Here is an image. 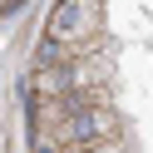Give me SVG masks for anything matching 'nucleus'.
I'll use <instances>...</instances> for the list:
<instances>
[{"label": "nucleus", "instance_id": "obj_1", "mask_svg": "<svg viewBox=\"0 0 153 153\" xmlns=\"http://www.w3.org/2000/svg\"><path fill=\"white\" fill-rule=\"evenodd\" d=\"M104 0H59L50 10V25H45V40L64 45L74 59L104 50Z\"/></svg>", "mask_w": 153, "mask_h": 153}, {"label": "nucleus", "instance_id": "obj_2", "mask_svg": "<svg viewBox=\"0 0 153 153\" xmlns=\"http://www.w3.org/2000/svg\"><path fill=\"white\" fill-rule=\"evenodd\" d=\"M123 119L114 104L104 109H84L69 114V119L50 123V128H35V153H59V148H84V143H104V138H119Z\"/></svg>", "mask_w": 153, "mask_h": 153}, {"label": "nucleus", "instance_id": "obj_3", "mask_svg": "<svg viewBox=\"0 0 153 153\" xmlns=\"http://www.w3.org/2000/svg\"><path fill=\"white\" fill-rule=\"evenodd\" d=\"M59 153H128L123 138H104V143H84V148H59Z\"/></svg>", "mask_w": 153, "mask_h": 153}]
</instances>
